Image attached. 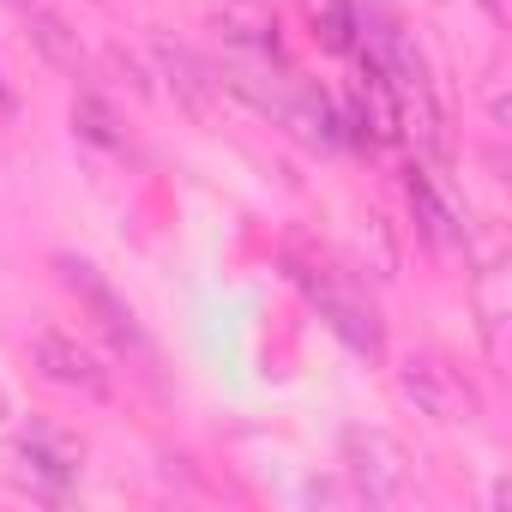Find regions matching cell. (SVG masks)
<instances>
[{
  "label": "cell",
  "mask_w": 512,
  "mask_h": 512,
  "mask_svg": "<svg viewBox=\"0 0 512 512\" xmlns=\"http://www.w3.org/2000/svg\"><path fill=\"white\" fill-rule=\"evenodd\" d=\"M398 392L416 404V416H428V422H476V392L458 380V368L446 362V356H428V350H416V356H404L398 362Z\"/></svg>",
  "instance_id": "4"
},
{
  "label": "cell",
  "mask_w": 512,
  "mask_h": 512,
  "mask_svg": "<svg viewBox=\"0 0 512 512\" xmlns=\"http://www.w3.org/2000/svg\"><path fill=\"white\" fill-rule=\"evenodd\" d=\"M470 302H476V326H482L488 356H500L506 314H512V272H506L500 260H494V266H482V272H476V284H470Z\"/></svg>",
  "instance_id": "9"
},
{
  "label": "cell",
  "mask_w": 512,
  "mask_h": 512,
  "mask_svg": "<svg viewBox=\"0 0 512 512\" xmlns=\"http://www.w3.org/2000/svg\"><path fill=\"white\" fill-rule=\"evenodd\" d=\"M476 7H482V13H488V19H494V25H500V19H506V0H476Z\"/></svg>",
  "instance_id": "15"
},
{
  "label": "cell",
  "mask_w": 512,
  "mask_h": 512,
  "mask_svg": "<svg viewBox=\"0 0 512 512\" xmlns=\"http://www.w3.org/2000/svg\"><path fill=\"white\" fill-rule=\"evenodd\" d=\"M55 272H61V284H67V290H73V296L91 308V320L109 332V344H115L121 356H133L145 374H157V350H151V338L139 332L133 308H127V302H121V296H115V290L97 278V266H91V260H73V253H61V260H55Z\"/></svg>",
  "instance_id": "3"
},
{
  "label": "cell",
  "mask_w": 512,
  "mask_h": 512,
  "mask_svg": "<svg viewBox=\"0 0 512 512\" xmlns=\"http://www.w3.org/2000/svg\"><path fill=\"white\" fill-rule=\"evenodd\" d=\"M344 470H350V482L368 506L416 500V458L386 428H344Z\"/></svg>",
  "instance_id": "1"
},
{
  "label": "cell",
  "mask_w": 512,
  "mask_h": 512,
  "mask_svg": "<svg viewBox=\"0 0 512 512\" xmlns=\"http://www.w3.org/2000/svg\"><path fill=\"white\" fill-rule=\"evenodd\" d=\"M31 49L55 67V73H85V43L61 13H31Z\"/></svg>",
  "instance_id": "10"
},
{
  "label": "cell",
  "mask_w": 512,
  "mask_h": 512,
  "mask_svg": "<svg viewBox=\"0 0 512 512\" xmlns=\"http://www.w3.org/2000/svg\"><path fill=\"white\" fill-rule=\"evenodd\" d=\"M151 49H157L163 79H169V97H175L193 121H211V115H217V79H211V67H205L193 49L169 43V37H151Z\"/></svg>",
  "instance_id": "7"
},
{
  "label": "cell",
  "mask_w": 512,
  "mask_h": 512,
  "mask_svg": "<svg viewBox=\"0 0 512 512\" xmlns=\"http://www.w3.org/2000/svg\"><path fill=\"white\" fill-rule=\"evenodd\" d=\"M13 476L31 488V494H43V500H61L67 494V482L79 476V446L73 440H61V434H25L19 446H13Z\"/></svg>",
  "instance_id": "5"
},
{
  "label": "cell",
  "mask_w": 512,
  "mask_h": 512,
  "mask_svg": "<svg viewBox=\"0 0 512 512\" xmlns=\"http://www.w3.org/2000/svg\"><path fill=\"white\" fill-rule=\"evenodd\" d=\"M103 61H109V67H115V79H121V85H127V91H133V97H151V79H145V67H139V61H133V55H127V49H109V55H103Z\"/></svg>",
  "instance_id": "14"
},
{
  "label": "cell",
  "mask_w": 512,
  "mask_h": 512,
  "mask_svg": "<svg viewBox=\"0 0 512 512\" xmlns=\"http://www.w3.org/2000/svg\"><path fill=\"white\" fill-rule=\"evenodd\" d=\"M31 362H37L43 380H55V386H73V392H85V398H109V368H103L73 332H37Z\"/></svg>",
  "instance_id": "6"
},
{
  "label": "cell",
  "mask_w": 512,
  "mask_h": 512,
  "mask_svg": "<svg viewBox=\"0 0 512 512\" xmlns=\"http://www.w3.org/2000/svg\"><path fill=\"white\" fill-rule=\"evenodd\" d=\"M410 205H416V223H422V235H428L434 247H458V241H464V223H452L446 199H440L422 175H410Z\"/></svg>",
  "instance_id": "11"
},
{
  "label": "cell",
  "mask_w": 512,
  "mask_h": 512,
  "mask_svg": "<svg viewBox=\"0 0 512 512\" xmlns=\"http://www.w3.org/2000/svg\"><path fill=\"white\" fill-rule=\"evenodd\" d=\"M314 19L326 25V43H332V49H350V31H356V19H350V7H344V0H314Z\"/></svg>",
  "instance_id": "13"
},
{
  "label": "cell",
  "mask_w": 512,
  "mask_h": 512,
  "mask_svg": "<svg viewBox=\"0 0 512 512\" xmlns=\"http://www.w3.org/2000/svg\"><path fill=\"white\" fill-rule=\"evenodd\" d=\"M211 25L229 49H278V13L266 0H211Z\"/></svg>",
  "instance_id": "8"
},
{
  "label": "cell",
  "mask_w": 512,
  "mask_h": 512,
  "mask_svg": "<svg viewBox=\"0 0 512 512\" xmlns=\"http://www.w3.org/2000/svg\"><path fill=\"white\" fill-rule=\"evenodd\" d=\"M284 266H290V278H296V284H302V290L314 296V308H320V314L332 320V332H338V338H344L350 350H362L368 362H380V356H386V332H380V314L368 308V296H362L356 284H338V278H332L326 266L302 260V253H290Z\"/></svg>",
  "instance_id": "2"
},
{
  "label": "cell",
  "mask_w": 512,
  "mask_h": 512,
  "mask_svg": "<svg viewBox=\"0 0 512 512\" xmlns=\"http://www.w3.org/2000/svg\"><path fill=\"white\" fill-rule=\"evenodd\" d=\"M13 7H31V0H13Z\"/></svg>",
  "instance_id": "17"
},
{
  "label": "cell",
  "mask_w": 512,
  "mask_h": 512,
  "mask_svg": "<svg viewBox=\"0 0 512 512\" xmlns=\"http://www.w3.org/2000/svg\"><path fill=\"white\" fill-rule=\"evenodd\" d=\"M0 109H13V91H7V73H0Z\"/></svg>",
  "instance_id": "16"
},
{
  "label": "cell",
  "mask_w": 512,
  "mask_h": 512,
  "mask_svg": "<svg viewBox=\"0 0 512 512\" xmlns=\"http://www.w3.org/2000/svg\"><path fill=\"white\" fill-rule=\"evenodd\" d=\"M73 133H79L85 145H103V151L127 145V133H121V121H115V109H109L103 97H91V91H79V97H73Z\"/></svg>",
  "instance_id": "12"
}]
</instances>
